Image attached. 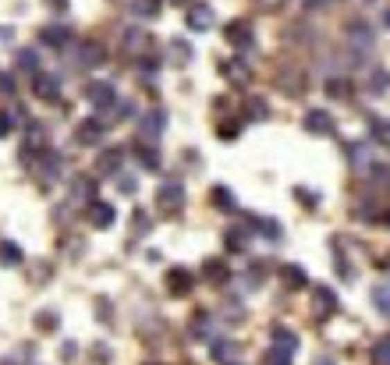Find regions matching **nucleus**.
I'll use <instances>...</instances> for the list:
<instances>
[{
	"instance_id": "1",
	"label": "nucleus",
	"mask_w": 390,
	"mask_h": 365,
	"mask_svg": "<svg viewBox=\"0 0 390 365\" xmlns=\"http://www.w3.org/2000/svg\"><path fill=\"white\" fill-rule=\"evenodd\" d=\"M163 132H167V114L163 110H145L139 117V142L142 145H153Z\"/></svg>"
},
{
	"instance_id": "2",
	"label": "nucleus",
	"mask_w": 390,
	"mask_h": 365,
	"mask_svg": "<svg viewBox=\"0 0 390 365\" xmlns=\"http://www.w3.org/2000/svg\"><path fill=\"white\" fill-rule=\"evenodd\" d=\"M85 96H89V103H93L96 110L117 107V89H114L110 82H89V85H85Z\"/></svg>"
},
{
	"instance_id": "3",
	"label": "nucleus",
	"mask_w": 390,
	"mask_h": 365,
	"mask_svg": "<svg viewBox=\"0 0 390 365\" xmlns=\"http://www.w3.org/2000/svg\"><path fill=\"white\" fill-rule=\"evenodd\" d=\"M157 206L167 209V213H181V209H185V188L177 185V181H167V185H160Z\"/></svg>"
},
{
	"instance_id": "4",
	"label": "nucleus",
	"mask_w": 390,
	"mask_h": 365,
	"mask_svg": "<svg viewBox=\"0 0 390 365\" xmlns=\"http://www.w3.org/2000/svg\"><path fill=\"white\" fill-rule=\"evenodd\" d=\"M224 36H227V43H231V46H238V50H249V46L256 43V33H252V21H245V18H238V21H231V25L224 28Z\"/></svg>"
},
{
	"instance_id": "5",
	"label": "nucleus",
	"mask_w": 390,
	"mask_h": 365,
	"mask_svg": "<svg viewBox=\"0 0 390 365\" xmlns=\"http://www.w3.org/2000/svg\"><path fill=\"white\" fill-rule=\"evenodd\" d=\"M33 89H36V96L53 103L57 96H61V75H50V71H36L33 75Z\"/></svg>"
},
{
	"instance_id": "6",
	"label": "nucleus",
	"mask_w": 390,
	"mask_h": 365,
	"mask_svg": "<svg viewBox=\"0 0 390 365\" xmlns=\"http://www.w3.org/2000/svg\"><path fill=\"white\" fill-rule=\"evenodd\" d=\"M107 60V50L100 46V43H93V39H85L78 50H75V64L78 68H100Z\"/></svg>"
},
{
	"instance_id": "7",
	"label": "nucleus",
	"mask_w": 390,
	"mask_h": 365,
	"mask_svg": "<svg viewBox=\"0 0 390 365\" xmlns=\"http://www.w3.org/2000/svg\"><path fill=\"white\" fill-rule=\"evenodd\" d=\"M114 220H117V209L110 202H100V199L89 202V224H93V227L107 231V227H114Z\"/></svg>"
},
{
	"instance_id": "8",
	"label": "nucleus",
	"mask_w": 390,
	"mask_h": 365,
	"mask_svg": "<svg viewBox=\"0 0 390 365\" xmlns=\"http://www.w3.org/2000/svg\"><path fill=\"white\" fill-rule=\"evenodd\" d=\"M348 43H351L355 53H369V50H373V28L362 25V21H351V28H348Z\"/></svg>"
},
{
	"instance_id": "9",
	"label": "nucleus",
	"mask_w": 390,
	"mask_h": 365,
	"mask_svg": "<svg viewBox=\"0 0 390 365\" xmlns=\"http://www.w3.org/2000/svg\"><path fill=\"white\" fill-rule=\"evenodd\" d=\"M224 75H227V82H234V85H245L249 78H252V68H249V60L245 57H231V60H224V68H220Z\"/></svg>"
},
{
	"instance_id": "10",
	"label": "nucleus",
	"mask_w": 390,
	"mask_h": 365,
	"mask_svg": "<svg viewBox=\"0 0 390 365\" xmlns=\"http://www.w3.org/2000/svg\"><path fill=\"white\" fill-rule=\"evenodd\" d=\"M305 132L309 135H334V117L326 110H309L305 114Z\"/></svg>"
},
{
	"instance_id": "11",
	"label": "nucleus",
	"mask_w": 390,
	"mask_h": 365,
	"mask_svg": "<svg viewBox=\"0 0 390 365\" xmlns=\"http://www.w3.org/2000/svg\"><path fill=\"white\" fill-rule=\"evenodd\" d=\"M75 139H78L82 145H96V142L103 139V121H100V117H89V121H82V125L75 128Z\"/></svg>"
},
{
	"instance_id": "12",
	"label": "nucleus",
	"mask_w": 390,
	"mask_h": 365,
	"mask_svg": "<svg viewBox=\"0 0 390 365\" xmlns=\"http://www.w3.org/2000/svg\"><path fill=\"white\" fill-rule=\"evenodd\" d=\"M39 39H43L46 46H53V50H64V46L71 43V28H68V25H46L43 33H39Z\"/></svg>"
},
{
	"instance_id": "13",
	"label": "nucleus",
	"mask_w": 390,
	"mask_h": 365,
	"mask_svg": "<svg viewBox=\"0 0 390 365\" xmlns=\"http://www.w3.org/2000/svg\"><path fill=\"white\" fill-rule=\"evenodd\" d=\"M188 28H192V33H206V28H213V8H209V4H195L188 11Z\"/></svg>"
},
{
	"instance_id": "14",
	"label": "nucleus",
	"mask_w": 390,
	"mask_h": 365,
	"mask_svg": "<svg viewBox=\"0 0 390 365\" xmlns=\"http://www.w3.org/2000/svg\"><path fill=\"white\" fill-rule=\"evenodd\" d=\"M167 60H170V64H177V68H185L192 60V46L185 39H170L167 43Z\"/></svg>"
},
{
	"instance_id": "15",
	"label": "nucleus",
	"mask_w": 390,
	"mask_h": 365,
	"mask_svg": "<svg viewBox=\"0 0 390 365\" xmlns=\"http://www.w3.org/2000/svg\"><path fill=\"white\" fill-rule=\"evenodd\" d=\"M330 312H337L334 291H330V287H316V316H319V319H326Z\"/></svg>"
},
{
	"instance_id": "16",
	"label": "nucleus",
	"mask_w": 390,
	"mask_h": 365,
	"mask_svg": "<svg viewBox=\"0 0 390 365\" xmlns=\"http://www.w3.org/2000/svg\"><path fill=\"white\" fill-rule=\"evenodd\" d=\"M192 281H195V277H192L188 269H170V273H167V287H170L174 294H185V291L192 287Z\"/></svg>"
},
{
	"instance_id": "17",
	"label": "nucleus",
	"mask_w": 390,
	"mask_h": 365,
	"mask_svg": "<svg viewBox=\"0 0 390 365\" xmlns=\"http://www.w3.org/2000/svg\"><path fill=\"white\" fill-rule=\"evenodd\" d=\"M135 153H139V160H142V170H160V153H157L153 145L135 142Z\"/></svg>"
},
{
	"instance_id": "18",
	"label": "nucleus",
	"mask_w": 390,
	"mask_h": 365,
	"mask_svg": "<svg viewBox=\"0 0 390 365\" xmlns=\"http://www.w3.org/2000/svg\"><path fill=\"white\" fill-rule=\"evenodd\" d=\"M132 15L135 18H157L160 15V0H132Z\"/></svg>"
},
{
	"instance_id": "19",
	"label": "nucleus",
	"mask_w": 390,
	"mask_h": 365,
	"mask_svg": "<svg viewBox=\"0 0 390 365\" xmlns=\"http://www.w3.org/2000/svg\"><path fill=\"white\" fill-rule=\"evenodd\" d=\"M274 348H281V351L294 355V351H298V337H294L291 330H284V326H281V330L274 333Z\"/></svg>"
},
{
	"instance_id": "20",
	"label": "nucleus",
	"mask_w": 390,
	"mask_h": 365,
	"mask_svg": "<svg viewBox=\"0 0 390 365\" xmlns=\"http://www.w3.org/2000/svg\"><path fill=\"white\" fill-rule=\"evenodd\" d=\"M234 355H238V344H234V341H217V344H213V358H217L220 365H231Z\"/></svg>"
},
{
	"instance_id": "21",
	"label": "nucleus",
	"mask_w": 390,
	"mask_h": 365,
	"mask_svg": "<svg viewBox=\"0 0 390 365\" xmlns=\"http://www.w3.org/2000/svg\"><path fill=\"white\" fill-rule=\"evenodd\" d=\"M281 281H284L287 287H305V284H309V277H305L298 266H284V269H281Z\"/></svg>"
},
{
	"instance_id": "22",
	"label": "nucleus",
	"mask_w": 390,
	"mask_h": 365,
	"mask_svg": "<svg viewBox=\"0 0 390 365\" xmlns=\"http://www.w3.org/2000/svg\"><path fill=\"white\" fill-rule=\"evenodd\" d=\"M206 273H209V281H213V284H220V281H227V277H231L227 262H220V259H209V262H206Z\"/></svg>"
},
{
	"instance_id": "23",
	"label": "nucleus",
	"mask_w": 390,
	"mask_h": 365,
	"mask_svg": "<svg viewBox=\"0 0 390 365\" xmlns=\"http://www.w3.org/2000/svg\"><path fill=\"white\" fill-rule=\"evenodd\" d=\"M224 241H227V249H231V252H245V241H249V238H245V231H242V227H231Z\"/></svg>"
},
{
	"instance_id": "24",
	"label": "nucleus",
	"mask_w": 390,
	"mask_h": 365,
	"mask_svg": "<svg viewBox=\"0 0 390 365\" xmlns=\"http://www.w3.org/2000/svg\"><path fill=\"white\" fill-rule=\"evenodd\" d=\"M117 167H121V149H110V153L100 157V170H103V174H114Z\"/></svg>"
},
{
	"instance_id": "25",
	"label": "nucleus",
	"mask_w": 390,
	"mask_h": 365,
	"mask_svg": "<svg viewBox=\"0 0 390 365\" xmlns=\"http://www.w3.org/2000/svg\"><path fill=\"white\" fill-rule=\"evenodd\" d=\"M209 326H213V323H209V316H195L192 319V337L195 341H206L209 337Z\"/></svg>"
},
{
	"instance_id": "26",
	"label": "nucleus",
	"mask_w": 390,
	"mask_h": 365,
	"mask_svg": "<svg viewBox=\"0 0 390 365\" xmlns=\"http://www.w3.org/2000/svg\"><path fill=\"white\" fill-rule=\"evenodd\" d=\"M43 177L50 181V177H57V174H61V157H57V153H43Z\"/></svg>"
},
{
	"instance_id": "27",
	"label": "nucleus",
	"mask_w": 390,
	"mask_h": 365,
	"mask_svg": "<svg viewBox=\"0 0 390 365\" xmlns=\"http://www.w3.org/2000/svg\"><path fill=\"white\" fill-rule=\"evenodd\" d=\"M125 46H128L132 53L145 46V33H142V28H128V33H125Z\"/></svg>"
},
{
	"instance_id": "28",
	"label": "nucleus",
	"mask_w": 390,
	"mask_h": 365,
	"mask_svg": "<svg viewBox=\"0 0 390 365\" xmlns=\"http://www.w3.org/2000/svg\"><path fill=\"white\" fill-rule=\"evenodd\" d=\"M326 93H330V96H337V100H344V96L351 93V85H348L344 78H330V82H326Z\"/></svg>"
},
{
	"instance_id": "29",
	"label": "nucleus",
	"mask_w": 390,
	"mask_h": 365,
	"mask_svg": "<svg viewBox=\"0 0 390 365\" xmlns=\"http://www.w3.org/2000/svg\"><path fill=\"white\" fill-rule=\"evenodd\" d=\"M18 68H25V71H36V68H39V57H36V50H21V53H18Z\"/></svg>"
},
{
	"instance_id": "30",
	"label": "nucleus",
	"mask_w": 390,
	"mask_h": 365,
	"mask_svg": "<svg viewBox=\"0 0 390 365\" xmlns=\"http://www.w3.org/2000/svg\"><path fill=\"white\" fill-rule=\"evenodd\" d=\"M373 305H376L380 316H387V284H376L373 287Z\"/></svg>"
},
{
	"instance_id": "31",
	"label": "nucleus",
	"mask_w": 390,
	"mask_h": 365,
	"mask_svg": "<svg viewBox=\"0 0 390 365\" xmlns=\"http://www.w3.org/2000/svg\"><path fill=\"white\" fill-rule=\"evenodd\" d=\"M351 163L355 167H366L369 163V149L366 145H351Z\"/></svg>"
},
{
	"instance_id": "32",
	"label": "nucleus",
	"mask_w": 390,
	"mask_h": 365,
	"mask_svg": "<svg viewBox=\"0 0 390 365\" xmlns=\"http://www.w3.org/2000/svg\"><path fill=\"white\" fill-rule=\"evenodd\" d=\"M373 365H387V337H380L373 344Z\"/></svg>"
},
{
	"instance_id": "33",
	"label": "nucleus",
	"mask_w": 390,
	"mask_h": 365,
	"mask_svg": "<svg viewBox=\"0 0 390 365\" xmlns=\"http://www.w3.org/2000/svg\"><path fill=\"white\" fill-rule=\"evenodd\" d=\"M383 89H387V71L380 68V71H373V82H369V93H376V96H380V93H383Z\"/></svg>"
},
{
	"instance_id": "34",
	"label": "nucleus",
	"mask_w": 390,
	"mask_h": 365,
	"mask_svg": "<svg viewBox=\"0 0 390 365\" xmlns=\"http://www.w3.org/2000/svg\"><path fill=\"white\" fill-rule=\"evenodd\" d=\"M266 365H291V355L281 351V348H274V351L266 355Z\"/></svg>"
},
{
	"instance_id": "35",
	"label": "nucleus",
	"mask_w": 390,
	"mask_h": 365,
	"mask_svg": "<svg viewBox=\"0 0 390 365\" xmlns=\"http://www.w3.org/2000/svg\"><path fill=\"white\" fill-rule=\"evenodd\" d=\"M0 259H4V262H18V259H21V252L11 245V241H4V245H0Z\"/></svg>"
},
{
	"instance_id": "36",
	"label": "nucleus",
	"mask_w": 390,
	"mask_h": 365,
	"mask_svg": "<svg viewBox=\"0 0 390 365\" xmlns=\"http://www.w3.org/2000/svg\"><path fill=\"white\" fill-rule=\"evenodd\" d=\"M213 202H217V206H234V195H231V192L220 185V188L213 192Z\"/></svg>"
},
{
	"instance_id": "37",
	"label": "nucleus",
	"mask_w": 390,
	"mask_h": 365,
	"mask_svg": "<svg viewBox=\"0 0 390 365\" xmlns=\"http://www.w3.org/2000/svg\"><path fill=\"white\" fill-rule=\"evenodd\" d=\"M373 139H376V142H387V125H383L380 117L373 121Z\"/></svg>"
},
{
	"instance_id": "38",
	"label": "nucleus",
	"mask_w": 390,
	"mask_h": 365,
	"mask_svg": "<svg viewBox=\"0 0 390 365\" xmlns=\"http://www.w3.org/2000/svg\"><path fill=\"white\" fill-rule=\"evenodd\" d=\"M4 135H11V117L0 110V139H4Z\"/></svg>"
},
{
	"instance_id": "39",
	"label": "nucleus",
	"mask_w": 390,
	"mask_h": 365,
	"mask_svg": "<svg viewBox=\"0 0 390 365\" xmlns=\"http://www.w3.org/2000/svg\"><path fill=\"white\" fill-rule=\"evenodd\" d=\"M238 128H242V125H220V132H217V135H220V139H234V135H238Z\"/></svg>"
},
{
	"instance_id": "40",
	"label": "nucleus",
	"mask_w": 390,
	"mask_h": 365,
	"mask_svg": "<svg viewBox=\"0 0 390 365\" xmlns=\"http://www.w3.org/2000/svg\"><path fill=\"white\" fill-rule=\"evenodd\" d=\"M36 323H39V326H57V316H53V312H43Z\"/></svg>"
},
{
	"instance_id": "41",
	"label": "nucleus",
	"mask_w": 390,
	"mask_h": 365,
	"mask_svg": "<svg viewBox=\"0 0 390 365\" xmlns=\"http://www.w3.org/2000/svg\"><path fill=\"white\" fill-rule=\"evenodd\" d=\"M11 89H15V82L8 75H0V93H11Z\"/></svg>"
},
{
	"instance_id": "42",
	"label": "nucleus",
	"mask_w": 390,
	"mask_h": 365,
	"mask_svg": "<svg viewBox=\"0 0 390 365\" xmlns=\"http://www.w3.org/2000/svg\"><path fill=\"white\" fill-rule=\"evenodd\" d=\"M326 4H334V0H305V8H326Z\"/></svg>"
},
{
	"instance_id": "43",
	"label": "nucleus",
	"mask_w": 390,
	"mask_h": 365,
	"mask_svg": "<svg viewBox=\"0 0 390 365\" xmlns=\"http://www.w3.org/2000/svg\"><path fill=\"white\" fill-rule=\"evenodd\" d=\"M121 192H128V195L135 192V181H132V177H125V181H121Z\"/></svg>"
},
{
	"instance_id": "44",
	"label": "nucleus",
	"mask_w": 390,
	"mask_h": 365,
	"mask_svg": "<svg viewBox=\"0 0 390 365\" xmlns=\"http://www.w3.org/2000/svg\"><path fill=\"white\" fill-rule=\"evenodd\" d=\"M50 8H57V11H64V8H68V0H50Z\"/></svg>"
},
{
	"instance_id": "45",
	"label": "nucleus",
	"mask_w": 390,
	"mask_h": 365,
	"mask_svg": "<svg viewBox=\"0 0 390 365\" xmlns=\"http://www.w3.org/2000/svg\"><path fill=\"white\" fill-rule=\"evenodd\" d=\"M167 4H188V0H167Z\"/></svg>"
},
{
	"instance_id": "46",
	"label": "nucleus",
	"mask_w": 390,
	"mask_h": 365,
	"mask_svg": "<svg viewBox=\"0 0 390 365\" xmlns=\"http://www.w3.org/2000/svg\"><path fill=\"white\" fill-rule=\"evenodd\" d=\"M263 4H266V8H274V4H277V0H263Z\"/></svg>"
}]
</instances>
